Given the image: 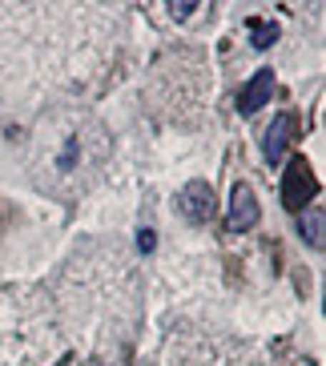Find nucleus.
I'll return each instance as SVG.
<instances>
[{
    "instance_id": "f257e3e1",
    "label": "nucleus",
    "mask_w": 326,
    "mask_h": 366,
    "mask_svg": "<svg viewBox=\"0 0 326 366\" xmlns=\"http://www.w3.org/2000/svg\"><path fill=\"white\" fill-rule=\"evenodd\" d=\"M109 133L85 109H53L33 129V177L53 197H81L109 165Z\"/></svg>"
},
{
    "instance_id": "f03ea898",
    "label": "nucleus",
    "mask_w": 326,
    "mask_h": 366,
    "mask_svg": "<svg viewBox=\"0 0 326 366\" xmlns=\"http://www.w3.org/2000/svg\"><path fill=\"white\" fill-rule=\"evenodd\" d=\"M65 350L49 294L36 286L0 290V366H53Z\"/></svg>"
},
{
    "instance_id": "7ed1b4c3",
    "label": "nucleus",
    "mask_w": 326,
    "mask_h": 366,
    "mask_svg": "<svg viewBox=\"0 0 326 366\" xmlns=\"http://www.w3.org/2000/svg\"><path fill=\"white\" fill-rule=\"evenodd\" d=\"M315 194H318V182H315L310 162H306V157H290V165H286V173H282V205L294 209V214H302Z\"/></svg>"
},
{
    "instance_id": "20e7f679",
    "label": "nucleus",
    "mask_w": 326,
    "mask_h": 366,
    "mask_svg": "<svg viewBox=\"0 0 326 366\" xmlns=\"http://www.w3.org/2000/svg\"><path fill=\"white\" fill-rule=\"evenodd\" d=\"M229 346L222 342H206V338H189L182 346H169V362L165 366H242L238 358H226Z\"/></svg>"
},
{
    "instance_id": "39448f33",
    "label": "nucleus",
    "mask_w": 326,
    "mask_h": 366,
    "mask_svg": "<svg viewBox=\"0 0 326 366\" xmlns=\"http://www.w3.org/2000/svg\"><path fill=\"white\" fill-rule=\"evenodd\" d=\"M177 209H182L185 222H197V226H202V222H209V217H214V209H217L209 182H202V177L185 182L182 194H177Z\"/></svg>"
},
{
    "instance_id": "423d86ee",
    "label": "nucleus",
    "mask_w": 326,
    "mask_h": 366,
    "mask_svg": "<svg viewBox=\"0 0 326 366\" xmlns=\"http://www.w3.org/2000/svg\"><path fill=\"white\" fill-rule=\"evenodd\" d=\"M226 222L234 234H246V229L258 226V197H254V189L246 182H238L229 189V217Z\"/></svg>"
},
{
    "instance_id": "0eeeda50",
    "label": "nucleus",
    "mask_w": 326,
    "mask_h": 366,
    "mask_svg": "<svg viewBox=\"0 0 326 366\" xmlns=\"http://www.w3.org/2000/svg\"><path fill=\"white\" fill-rule=\"evenodd\" d=\"M270 97H274V73L270 69H262V73H254L250 81H246V89L238 93V113L250 117V113H258Z\"/></svg>"
},
{
    "instance_id": "6e6552de",
    "label": "nucleus",
    "mask_w": 326,
    "mask_h": 366,
    "mask_svg": "<svg viewBox=\"0 0 326 366\" xmlns=\"http://www.w3.org/2000/svg\"><path fill=\"white\" fill-rule=\"evenodd\" d=\"M290 137H294V117H290V113H282V117L266 129V157L278 162V157L286 153V145H290Z\"/></svg>"
},
{
    "instance_id": "1a4fd4ad",
    "label": "nucleus",
    "mask_w": 326,
    "mask_h": 366,
    "mask_svg": "<svg viewBox=\"0 0 326 366\" xmlns=\"http://www.w3.org/2000/svg\"><path fill=\"white\" fill-rule=\"evenodd\" d=\"M298 226H302L306 237H310V246L322 249V209H318V205H306L302 214H298Z\"/></svg>"
},
{
    "instance_id": "9d476101",
    "label": "nucleus",
    "mask_w": 326,
    "mask_h": 366,
    "mask_svg": "<svg viewBox=\"0 0 326 366\" xmlns=\"http://www.w3.org/2000/svg\"><path fill=\"white\" fill-rule=\"evenodd\" d=\"M250 41H254V49H270V44L278 41V24L274 21H250Z\"/></svg>"
},
{
    "instance_id": "9b49d317",
    "label": "nucleus",
    "mask_w": 326,
    "mask_h": 366,
    "mask_svg": "<svg viewBox=\"0 0 326 366\" xmlns=\"http://www.w3.org/2000/svg\"><path fill=\"white\" fill-rule=\"evenodd\" d=\"M169 12H174V21H189V12H197L194 0H182V4H169Z\"/></svg>"
},
{
    "instance_id": "f8f14e48",
    "label": "nucleus",
    "mask_w": 326,
    "mask_h": 366,
    "mask_svg": "<svg viewBox=\"0 0 326 366\" xmlns=\"http://www.w3.org/2000/svg\"><path fill=\"white\" fill-rule=\"evenodd\" d=\"M137 246L149 254V249H153V229H142V234H137Z\"/></svg>"
},
{
    "instance_id": "ddd939ff",
    "label": "nucleus",
    "mask_w": 326,
    "mask_h": 366,
    "mask_svg": "<svg viewBox=\"0 0 326 366\" xmlns=\"http://www.w3.org/2000/svg\"><path fill=\"white\" fill-rule=\"evenodd\" d=\"M294 366H310V362H294Z\"/></svg>"
}]
</instances>
